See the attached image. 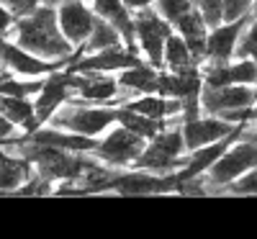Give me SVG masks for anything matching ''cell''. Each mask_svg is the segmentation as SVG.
<instances>
[{"label":"cell","mask_w":257,"mask_h":239,"mask_svg":"<svg viewBox=\"0 0 257 239\" xmlns=\"http://www.w3.org/2000/svg\"><path fill=\"white\" fill-rule=\"evenodd\" d=\"M41 88H44V80H11V77L0 80V95L26 98V95H39Z\"/></svg>","instance_id":"21"},{"label":"cell","mask_w":257,"mask_h":239,"mask_svg":"<svg viewBox=\"0 0 257 239\" xmlns=\"http://www.w3.org/2000/svg\"><path fill=\"white\" fill-rule=\"evenodd\" d=\"M155 0H123V6L128 11H139V8H147V6H152Z\"/></svg>","instance_id":"29"},{"label":"cell","mask_w":257,"mask_h":239,"mask_svg":"<svg viewBox=\"0 0 257 239\" xmlns=\"http://www.w3.org/2000/svg\"><path fill=\"white\" fill-rule=\"evenodd\" d=\"M44 6H62V3H67V0H41Z\"/></svg>","instance_id":"30"},{"label":"cell","mask_w":257,"mask_h":239,"mask_svg":"<svg viewBox=\"0 0 257 239\" xmlns=\"http://www.w3.org/2000/svg\"><path fill=\"white\" fill-rule=\"evenodd\" d=\"M16 18H21V16H29L34 8H39V3L41 0H0Z\"/></svg>","instance_id":"26"},{"label":"cell","mask_w":257,"mask_h":239,"mask_svg":"<svg viewBox=\"0 0 257 239\" xmlns=\"http://www.w3.org/2000/svg\"><path fill=\"white\" fill-rule=\"evenodd\" d=\"M249 16H242L237 21H224V24L213 26L211 34L206 36V57L208 62H229L234 49H237V41L242 29L247 26Z\"/></svg>","instance_id":"10"},{"label":"cell","mask_w":257,"mask_h":239,"mask_svg":"<svg viewBox=\"0 0 257 239\" xmlns=\"http://www.w3.org/2000/svg\"><path fill=\"white\" fill-rule=\"evenodd\" d=\"M134 34H137V44L139 49L147 54L149 64L155 70L162 67V52H165V39L173 34V24L165 21L157 11L152 8H139V13L134 16Z\"/></svg>","instance_id":"3"},{"label":"cell","mask_w":257,"mask_h":239,"mask_svg":"<svg viewBox=\"0 0 257 239\" xmlns=\"http://www.w3.org/2000/svg\"><path fill=\"white\" fill-rule=\"evenodd\" d=\"M118 85L123 90H132V93H155L157 88V70L152 64H134V67H126L121 70V77H118Z\"/></svg>","instance_id":"17"},{"label":"cell","mask_w":257,"mask_h":239,"mask_svg":"<svg viewBox=\"0 0 257 239\" xmlns=\"http://www.w3.org/2000/svg\"><path fill=\"white\" fill-rule=\"evenodd\" d=\"M257 105V90L252 85H221V88H208L203 85L201 90V111L208 116H219L221 111H234V108Z\"/></svg>","instance_id":"7"},{"label":"cell","mask_w":257,"mask_h":239,"mask_svg":"<svg viewBox=\"0 0 257 239\" xmlns=\"http://www.w3.org/2000/svg\"><path fill=\"white\" fill-rule=\"evenodd\" d=\"M224 188L231 190V193H257V165L249 167L247 172H242L237 180H231V183L224 185Z\"/></svg>","instance_id":"25"},{"label":"cell","mask_w":257,"mask_h":239,"mask_svg":"<svg viewBox=\"0 0 257 239\" xmlns=\"http://www.w3.org/2000/svg\"><path fill=\"white\" fill-rule=\"evenodd\" d=\"M252 16H257V0H254V3H252Z\"/></svg>","instance_id":"32"},{"label":"cell","mask_w":257,"mask_h":239,"mask_svg":"<svg viewBox=\"0 0 257 239\" xmlns=\"http://www.w3.org/2000/svg\"><path fill=\"white\" fill-rule=\"evenodd\" d=\"M144 147H147L144 137L128 132L126 126L118 124L116 129H111V132L103 137V142H98L95 155H98L100 162L111 165V167H126L142 155Z\"/></svg>","instance_id":"5"},{"label":"cell","mask_w":257,"mask_h":239,"mask_svg":"<svg viewBox=\"0 0 257 239\" xmlns=\"http://www.w3.org/2000/svg\"><path fill=\"white\" fill-rule=\"evenodd\" d=\"M134 64H142L139 54H134L132 49H126V47L118 44V47H108V49L93 52L88 57L72 59L64 72H113V70L134 67Z\"/></svg>","instance_id":"9"},{"label":"cell","mask_w":257,"mask_h":239,"mask_svg":"<svg viewBox=\"0 0 257 239\" xmlns=\"http://www.w3.org/2000/svg\"><path fill=\"white\" fill-rule=\"evenodd\" d=\"M116 116H118L116 108H95V105H88L85 100H72L70 105L62 103L57 108L54 116L49 118V126L85 134V137H95V134H103L108 126H113Z\"/></svg>","instance_id":"2"},{"label":"cell","mask_w":257,"mask_h":239,"mask_svg":"<svg viewBox=\"0 0 257 239\" xmlns=\"http://www.w3.org/2000/svg\"><path fill=\"white\" fill-rule=\"evenodd\" d=\"M155 3H157V13L165 21H170L173 26L183 13H188L193 8V0H155Z\"/></svg>","instance_id":"24"},{"label":"cell","mask_w":257,"mask_h":239,"mask_svg":"<svg viewBox=\"0 0 257 239\" xmlns=\"http://www.w3.org/2000/svg\"><path fill=\"white\" fill-rule=\"evenodd\" d=\"M0 116H6L16 126L26 129V134H31V132L39 129V121H36V113H34V103H29L26 98L0 95Z\"/></svg>","instance_id":"16"},{"label":"cell","mask_w":257,"mask_h":239,"mask_svg":"<svg viewBox=\"0 0 257 239\" xmlns=\"http://www.w3.org/2000/svg\"><path fill=\"white\" fill-rule=\"evenodd\" d=\"M234 52L239 54V59H242V57L257 59V16H254L252 21H247V26L242 29L239 41H237V49H234Z\"/></svg>","instance_id":"22"},{"label":"cell","mask_w":257,"mask_h":239,"mask_svg":"<svg viewBox=\"0 0 257 239\" xmlns=\"http://www.w3.org/2000/svg\"><path fill=\"white\" fill-rule=\"evenodd\" d=\"M108 190L123 193V195H144V193H170L180 190L178 175L170 172H149V170H134V172H121L113 175L108 183Z\"/></svg>","instance_id":"6"},{"label":"cell","mask_w":257,"mask_h":239,"mask_svg":"<svg viewBox=\"0 0 257 239\" xmlns=\"http://www.w3.org/2000/svg\"><path fill=\"white\" fill-rule=\"evenodd\" d=\"M67 90H70L67 72H62V70L49 72V77L44 80V88L39 90V98L34 103V113H36L39 126L47 124L62 103H67Z\"/></svg>","instance_id":"13"},{"label":"cell","mask_w":257,"mask_h":239,"mask_svg":"<svg viewBox=\"0 0 257 239\" xmlns=\"http://www.w3.org/2000/svg\"><path fill=\"white\" fill-rule=\"evenodd\" d=\"M13 24H16V16L0 3V34H6V31H11L13 29Z\"/></svg>","instance_id":"28"},{"label":"cell","mask_w":257,"mask_h":239,"mask_svg":"<svg viewBox=\"0 0 257 239\" xmlns=\"http://www.w3.org/2000/svg\"><path fill=\"white\" fill-rule=\"evenodd\" d=\"M0 62H3L6 67H11L13 72H18V75H49V72H57L62 67H67L70 59H41V57H36V54H31L26 49H21L18 44L6 41Z\"/></svg>","instance_id":"12"},{"label":"cell","mask_w":257,"mask_h":239,"mask_svg":"<svg viewBox=\"0 0 257 239\" xmlns=\"http://www.w3.org/2000/svg\"><path fill=\"white\" fill-rule=\"evenodd\" d=\"M196 8L203 16L208 29L224 24V0H196Z\"/></svg>","instance_id":"23"},{"label":"cell","mask_w":257,"mask_h":239,"mask_svg":"<svg viewBox=\"0 0 257 239\" xmlns=\"http://www.w3.org/2000/svg\"><path fill=\"white\" fill-rule=\"evenodd\" d=\"M162 62H165V67L173 70V72L185 70V67H190V64H196V62H193V54H190L188 44H185V39H183V36H175V34H170V36L165 39Z\"/></svg>","instance_id":"20"},{"label":"cell","mask_w":257,"mask_h":239,"mask_svg":"<svg viewBox=\"0 0 257 239\" xmlns=\"http://www.w3.org/2000/svg\"><path fill=\"white\" fill-rule=\"evenodd\" d=\"M237 124H229L224 121L221 116H206V118H190V121H183V139H185V149H198L203 144H211V142H219L224 137H229L234 132Z\"/></svg>","instance_id":"11"},{"label":"cell","mask_w":257,"mask_h":239,"mask_svg":"<svg viewBox=\"0 0 257 239\" xmlns=\"http://www.w3.org/2000/svg\"><path fill=\"white\" fill-rule=\"evenodd\" d=\"M13 132H16V124L8 121L6 116H0V147H3L8 139H13Z\"/></svg>","instance_id":"27"},{"label":"cell","mask_w":257,"mask_h":239,"mask_svg":"<svg viewBox=\"0 0 257 239\" xmlns=\"http://www.w3.org/2000/svg\"><path fill=\"white\" fill-rule=\"evenodd\" d=\"M3 47H6V39L0 36V57H3Z\"/></svg>","instance_id":"31"},{"label":"cell","mask_w":257,"mask_h":239,"mask_svg":"<svg viewBox=\"0 0 257 239\" xmlns=\"http://www.w3.org/2000/svg\"><path fill=\"white\" fill-rule=\"evenodd\" d=\"M175 29L180 31V36L185 39V44L193 54V62H201L206 57V36H208V26L203 16L198 13V8H190L188 13H183L175 21Z\"/></svg>","instance_id":"14"},{"label":"cell","mask_w":257,"mask_h":239,"mask_svg":"<svg viewBox=\"0 0 257 239\" xmlns=\"http://www.w3.org/2000/svg\"><path fill=\"white\" fill-rule=\"evenodd\" d=\"M254 165H257V144L239 139V142L229 144L224 155L208 167V185L211 188H224Z\"/></svg>","instance_id":"4"},{"label":"cell","mask_w":257,"mask_h":239,"mask_svg":"<svg viewBox=\"0 0 257 239\" xmlns=\"http://www.w3.org/2000/svg\"><path fill=\"white\" fill-rule=\"evenodd\" d=\"M34 172V165L26 160V157H18V155H6L0 149V190H18L21 183H26Z\"/></svg>","instance_id":"15"},{"label":"cell","mask_w":257,"mask_h":239,"mask_svg":"<svg viewBox=\"0 0 257 239\" xmlns=\"http://www.w3.org/2000/svg\"><path fill=\"white\" fill-rule=\"evenodd\" d=\"M13 36H16L13 44H18L21 49H26V52L36 54V57L72 59V44L59 31L57 11L52 6H39L29 16L16 18Z\"/></svg>","instance_id":"1"},{"label":"cell","mask_w":257,"mask_h":239,"mask_svg":"<svg viewBox=\"0 0 257 239\" xmlns=\"http://www.w3.org/2000/svg\"><path fill=\"white\" fill-rule=\"evenodd\" d=\"M121 34L113 24H108L105 18H95L93 24V31L88 36V41L82 44V52H100V49H108V47H118L121 44Z\"/></svg>","instance_id":"19"},{"label":"cell","mask_w":257,"mask_h":239,"mask_svg":"<svg viewBox=\"0 0 257 239\" xmlns=\"http://www.w3.org/2000/svg\"><path fill=\"white\" fill-rule=\"evenodd\" d=\"M118 111V116H116V121L121 124V126H126L128 132H134V134H139V137H144V139H152L160 129H165V126H170V118H149V116H142V113H134V111H128V108H116Z\"/></svg>","instance_id":"18"},{"label":"cell","mask_w":257,"mask_h":239,"mask_svg":"<svg viewBox=\"0 0 257 239\" xmlns=\"http://www.w3.org/2000/svg\"><path fill=\"white\" fill-rule=\"evenodd\" d=\"M57 24L72 47H82L93 31L95 11L90 6H85V0H67L57 11Z\"/></svg>","instance_id":"8"}]
</instances>
